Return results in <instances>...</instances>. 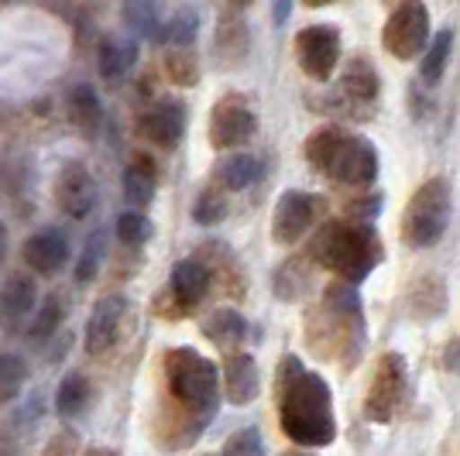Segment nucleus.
<instances>
[{"label": "nucleus", "mask_w": 460, "mask_h": 456, "mask_svg": "<svg viewBox=\"0 0 460 456\" xmlns=\"http://www.w3.org/2000/svg\"><path fill=\"white\" fill-rule=\"evenodd\" d=\"M258 134V117L248 107L244 96H224L217 100L210 110V145L217 152H234L244 148L251 137Z\"/></svg>", "instance_id": "obj_8"}, {"label": "nucleus", "mask_w": 460, "mask_h": 456, "mask_svg": "<svg viewBox=\"0 0 460 456\" xmlns=\"http://www.w3.org/2000/svg\"><path fill=\"white\" fill-rule=\"evenodd\" d=\"M45 456H83V443L73 429H62L56 436L49 439V446H45Z\"/></svg>", "instance_id": "obj_37"}, {"label": "nucleus", "mask_w": 460, "mask_h": 456, "mask_svg": "<svg viewBox=\"0 0 460 456\" xmlns=\"http://www.w3.org/2000/svg\"><path fill=\"white\" fill-rule=\"evenodd\" d=\"M323 309L333 312V316H344V320H361V295H358V285H350L344 278L330 282L323 288Z\"/></svg>", "instance_id": "obj_25"}, {"label": "nucleus", "mask_w": 460, "mask_h": 456, "mask_svg": "<svg viewBox=\"0 0 460 456\" xmlns=\"http://www.w3.org/2000/svg\"><path fill=\"white\" fill-rule=\"evenodd\" d=\"M309 254L320 267H330L337 278L358 285L382 265L385 244L367 220H337L316 233V241L309 244Z\"/></svg>", "instance_id": "obj_2"}, {"label": "nucleus", "mask_w": 460, "mask_h": 456, "mask_svg": "<svg viewBox=\"0 0 460 456\" xmlns=\"http://www.w3.org/2000/svg\"><path fill=\"white\" fill-rule=\"evenodd\" d=\"M279 456H313V453H306V450H286V453H279Z\"/></svg>", "instance_id": "obj_43"}, {"label": "nucleus", "mask_w": 460, "mask_h": 456, "mask_svg": "<svg viewBox=\"0 0 460 456\" xmlns=\"http://www.w3.org/2000/svg\"><path fill=\"white\" fill-rule=\"evenodd\" d=\"M69 120H73L86 137H96L100 124H103V103H100V96H96L93 86L83 83V86H76V90L69 93Z\"/></svg>", "instance_id": "obj_22"}, {"label": "nucleus", "mask_w": 460, "mask_h": 456, "mask_svg": "<svg viewBox=\"0 0 460 456\" xmlns=\"http://www.w3.org/2000/svg\"><path fill=\"white\" fill-rule=\"evenodd\" d=\"M35 309V282L31 275H11L0 288V323L7 329H18L21 320H28V312Z\"/></svg>", "instance_id": "obj_17"}, {"label": "nucleus", "mask_w": 460, "mask_h": 456, "mask_svg": "<svg viewBox=\"0 0 460 456\" xmlns=\"http://www.w3.org/2000/svg\"><path fill=\"white\" fill-rule=\"evenodd\" d=\"M117 237H120V244L137 248V244H145V241L152 237V220H148L141 209H131V213H124V216L117 220Z\"/></svg>", "instance_id": "obj_32"}, {"label": "nucleus", "mask_w": 460, "mask_h": 456, "mask_svg": "<svg viewBox=\"0 0 460 456\" xmlns=\"http://www.w3.org/2000/svg\"><path fill=\"white\" fill-rule=\"evenodd\" d=\"M196 11H179L165 28H162V39L169 41V45H192L196 39Z\"/></svg>", "instance_id": "obj_34"}, {"label": "nucleus", "mask_w": 460, "mask_h": 456, "mask_svg": "<svg viewBox=\"0 0 460 456\" xmlns=\"http://www.w3.org/2000/svg\"><path fill=\"white\" fill-rule=\"evenodd\" d=\"M58 323H62V303H58V299H45L39 309V316L28 323V333H31L35 340H41V337L56 333Z\"/></svg>", "instance_id": "obj_35"}, {"label": "nucleus", "mask_w": 460, "mask_h": 456, "mask_svg": "<svg viewBox=\"0 0 460 456\" xmlns=\"http://www.w3.org/2000/svg\"><path fill=\"white\" fill-rule=\"evenodd\" d=\"M450 209H454V192L443 175L422 182L405 203L402 241L409 248H433L450 227Z\"/></svg>", "instance_id": "obj_5"}, {"label": "nucleus", "mask_w": 460, "mask_h": 456, "mask_svg": "<svg viewBox=\"0 0 460 456\" xmlns=\"http://www.w3.org/2000/svg\"><path fill=\"white\" fill-rule=\"evenodd\" d=\"M261 391V374H258V361L251 354H230L224 361V395L230 405L244 408L258 399Z\"/></svg>", "instance_id": "obj_16"}, {"label": "nucleus", "mask_w": 460, "mask_h": 456, "mask_svg": "<svg viewBox=\"0 0 460 456\" xmlns=\"http://www.w3.org/2000/svg\"><path fill=\"white\" fill-rule=\"evenodd\" d=\"M224 456H265V439L254 425H244L224 443Z\"/></svg>", "instance_id": "obj_33"}, {"label": "nucleus", "mask_w": 460, "mask_h": 456, "mask_svg": "<svg viewBox=\"0 0 460 456\" xmlns=\"http://www.w3.org/2000/svg\"><path fill=\"white\" fill-rule=\"evenodd\" d=\"M90 456H120V453H114V450H93Z\"/></svg>", "instance_id": "obj_44"}, {"label": "nucleus", "mask_w": 460, "mask_h": 456, "mask_svg": "<svg viewBox=\"0 0 460 456\" xmlns=\"http://www.w3.org/2000/svg\"><path fill=\"white\" fill-rule=\"evenodd\" d=\"M224 216H227V196L220 192V186H210V189L199 192V199L192 203V220L199 227H217Z\"/></svg>", "instance_id": "obj_29"}, {"label": "nucleus", "mask_w": 460, "mask_h": 456, "mask_svg": "<svg viewBox=\"0 0 460 456\" xmlns=\"http://www.w3.org/2000/svg\"><path fill=\"white\" fill-rule=\"evenodd\" d=\"M409 395V371L399 354H385L378 367H375V381L367 388V405L365 412L371 422H392L399 416Z\"/></svg>", "instance_id": "obj_7"}, {"label": "nucleus", "mask_w": 460, "mask_h": 456, "mask_svg": "<svg viewBox=\"0 0 460 456\" xmlns=\"http://www.w3.org/2000/svg\"><path fill=\"white\" fill-rule=\"evenodd\" d=\"M28 381V367L18 354H0V405L14 401Z\"/></svg>", "instance_id": "obj_28"}, {"label": "nucleus", "mask_w": 460, "mask_h": 456, "mask_svg": "<svg viewBox=\"0 0 460 456\" xmlns=\"http://www.w3.org/2000/svg\"><path fill=\"white\" fill-rule=\"evenodd\" d=\"M24 265L31 267L35 275H56L69 265V237L56 227H41L39 233H31L24 241Z\"/></svg>", "instance_id": "obj_14"}, {"label": "nucleus", "mask_w": 460, "mask_h": 456, "mask_svg": "<svg viewBox=\"0 0 460 456\" xmlns=\"http://www.w3.org/2000/svg\"><path fill=\"white\" fill-rule=\"evenodd\" d=\"M52 196H56V206L66 213V216H76L83 220L86 213H93L96 206V182L90 169L83 162H66L56 175V186H52Z\"/></svg>", "instance_id": "obj_12"}, {"label": "nucleus", "mask_w": 460, "mask_h": 456, "mask_svg": "<svg viewBox=\"0 0 460 456\" xmlns=\"http://www.w3.org/2000/svg\"><path fill=\"white\" fill-rule=\"evenodd\" d=\"M203 337L220 350H237L248 340V320L237 309H217L203 320Z\"/></svg>", "instance_id": "obj_19"}, {"label": "nucleus", "mask_w": 460, "mask_h": 456, "mask_svg": "<svg viewBox=\"0 0 460 456\" xmlns=\"http://www.w3.org/2000/svg\"><path fill=\"white\" fill-rule=\"evenodd\" d=\"M296 62L309 79L323 83L341 62V31L333 24H309L296 35Z\"/></svg>", "instance_id": "obj_9"}, {"label": "nucleus", "mask_w": 460, "mask_h": 456, "mask_svg": "<svg viewBox=\"0 0 460 456\" xmlns=\"http://www.w3.org/2000/svg\"><path fill=\"white\" fill-rule=\"evenodd\" d=\"M4 250H7V230L0 224V261H4Z\"/></svg>", "instance_id": "obj_41"}, {"label": "nucleus", "mask_w": 460, "mask_h": 456, "mask_svg": "<svg viewBox=\"0 0 460 456\" xmlns=\"http://www.w3.org/2000/svg\"><path fill=\"white\" fill-rule=\"evenodd\" d=\"M450 48H454V31H440L437 39L426 45L422 52V66H420V76L426 86H437L447 73V62H450Z\"/></svg>", "instance_id": "obj_24"}, {"label": "nucleus", "mask_w": 460, "mask_h": 456, "mask_svg": "<svg viewBox=\"0 0 460 456\" xmlns=\"http://www.w3.org/2000/svg\"><path fill=\"white\" fill-rule=\"evenodd\" d=\"M165 73L172 83L179 86H192L199 79V69H196V56L190 52V45H172L169 56H165Z\"/></svg>", "instance_id": "obj_30"}, {"label": "nucleus", "mask_w": 460, "mask_h": 456, "mask_svg": "<svg viewBox=\"0 0 460 456\" xmlns=\"http://www.w3.org/2000/svg\"><path fill=\"white\" fill-rule=\"evenodd\" d=\"M103 254H107V230H93L83 244V254L76 261V282L79 285H90L96 275H100V265H103Z\"/></svg>", "instance_id": "obj_27"}, {"label": "nucleus", "mask_w": 460, "mask_h": 456, "mask_svg": "<svg viewBox=\"0 0 460 456\" xmlns=\"http://www.w3.org/2000/svg\"><path fill=\"white\" fill-rule=\"evenodd\" d=\"M124 14L137 35H158V0H124Z\"/></svg>", "instance_id": "obj_31"}, {"label": "nucleus", "mask_w": 460, "mask_h": 456, "mask_svg": "<svg viewBox=\"0 0 460 456\" xmlns=\"http://www.w3.org/2000/svg\"><path fill=\"white\" fill-rule=\"evenodd\" d=\"M320 213V199L313 192L288 189L282 192V199L275 203L271 213V241L275 244H296L309 233V227L316 224Z\"/></svg>", "instance_id": "obj_10"}, {"label": "nucleus", "mask_w": 460, "mask_h": 456, "mask_svg": "<svg viewBox=\"0 0 460 456\" xmlns=\"http://www.w3.org/2000/svg\"><path fill=\"white\" fill-rule=\"evenodd\" d=\"M382 45L388 56H395L399 62H409L420 52H426L429 45V11L422 0H402L392 18L385 21L382 28Z\"/></svg>", "instance_id": "obj_6"}, {"label": "nucleus", "mask_w": 460, "mask_h": 456, "mask_svg": "<svg viewBox=\"0 0 460 456\" xmlns=\"http://www.w3.org/2000/svg\"><path fill=\"white\" fill-rule=\"evenodd\" d=\"M124 312H128V299H124L120 292H111V295H103V299L93 305L90 323H86V350H90L93 357L107 354V350L117 343V337H120V323H124Z\"/></svg>", "instance_id": "obj_13"}, {"label": "nucleus", "mask_w": 460, "mask_h": 456, "mask_svg": "<svg viewBox=\"0 0 460 456\" xmlns=\"http://www.w3.org/2000/svg\"><path fill=\"white\" fill-rule=\"evenodd\" d=\"M137 62L135 41H103L100 45V73L103 79H120Z\"/></svg>", "instance_id": "obj_26"}, {"label": "nucleus", "mask_w": 460, "mask_h": 456, "mask_svg": "<svg viewBox=\"0 0 460 456\" xmlns=\"http://www.w3.org/2000/svg\"><path fill=\"white\" fill-rule=\"evenodd\" d=\"M155 182H158L155 162L148 154H137L135 162L128 165V171H124V203L145 213L155 199Z\"/></svg>", "instance_id": "obj_18"}, {"label": "nucleus", "mask_w": 460, "mask_h": 456, "mask_svg": "<svg viewBox=\"0 0 460 456\" xmlns=\"http://www.w3.org/2000/svg\"><path fill=\"white\" fill-rule=\"evenodd\" d=\"M210 267L203 265L199 258H182L172 267V282H169V295L179 305V312H190L192 305H199L210 292Z\"/></svg>", "instance_id": "obj_15"}, {"label": "nucleus", "mask_w": 460, "mask_h": 456, "mask_svg": "<svg viewBox=\"0 0 460 456\" xmlns=\"http://www.w3.org/2000/svg\"><path fill=\"white\" fill-rule=\"evenodd\" d=\"M288 14H292V0H271V18H275V24H286Z\"/></svg>", "instance_id": "obj_38"}, {"label": "nucleus", "mask_w": 460, "mask_h": 456, "mask_svg": "<svg viewBox=\"0 0 460 456\" xmlns=\"http://www.w3.org/2000/svg\"><path fill=\"white\" fill-rule=\"evenodd\" d=\"M306 7H326V4H333V0H303Z\"/></svg>", "instance_id": "obj_42"}, {"label": "nucleus", "mask_w": 460, "mask_h": 456, "mask_svg": "<svg viewBox=\"0 0 460 456\" xmlns=\"http://www.w3.org/2000/svg\"><path fill=\"white\" fill-rule=\"evenodd\" d=\"M162 374H165L169 399L190 412L196 429H203L217 416V405H220L217 364L207 361L203 354H196L192 346H172L162 354Z\"/></svg>", "instance_id": "obj_4"}, {"label": "nucleus", "mask_w": 460, "mask_h": 456, "mask_svg": "<svg viewBox=\"0 0 460 456\" xmlns=\"http://www.w3.org/2000/svg\"><path fill=\"white\" fill-rule=\"evenodd\" d=\"M258 179H261V158H258V154L237 152V154H227V158L217 165V186H224V189H230V192L248 189Z\"/></svg>", "instance_id": "obj_20"}, {"label": "nucleus", "mask_w": 460, "mask_h": 456, "mask_svg": "<svg viewBox=\"0 0 460 456\" xmlns=\"http://www.w3.org/2000/svg\"><path fill=\"white\" fill-rule=\"evenodd\" d=\"M279 399V422L292 443L316 450L337 439V416H333V391L316 371L303 367L299 357H286L275 378Z\"/></svg>", "instance_id": "obj_1"}, {"label": "nucleus", "mask_w": 460, "mask_h": 456, "mask_svg": "<svg viewBox=\"0 0 460 456\" xmlns=\"http://www.w3.org/2000/svg\"><path fill=\"white\" fill-rule=\"evenodd\" d=\"M341 90H344V96L354 100V103H375L382 83H378V73H375V66H371L367 58H350L344 76H341Z\"/></svg>", "instance_id": "obj_21"}, {"label": "nucleus", "mask_w": 460, "mask_h": 456, "mask_svg": "<svg viewBox=\"0 0 460 456\" xmlns=\"http://www.w3.org/2000/svg\"><path fill=\"white\" fill-rule=\"evenodd\" d=\"M86 405H90V381L83 374H66L56 391V412L66 422H73L76 416L86 412Z\"/></svg>", "instance_id": "obj_23"}, {"label": "nucleus", "mask_w": 460, "mask_h": 456, "mask_svg": "<svg viewBox=\"0 0 460 456\" xmlns=\"http://www.w3.org/2000/svg\"><path fill=\"white\" fill-rule=\"evenodd\" d=\"M137 131H141L145 141H152L155 148L172 152V148H179V141L186 134V107L179 100H172V96H162V100H155L152 107L141 114Z\"/></svg>", "instance_id": "obj_11"}, {"label": "nucleus", "mask_w": 460, "mask_h": 456, "mask_svg": "<svg viewBox=\"0 0 460 456\" xmlns=\"http://www.w3.org/2000/svg\"><path fill=\"white\" fill-rule=\"evenodd\" d=\"M303 154L320 175L333 179V182H344V186L365 189L378 179V152L365 134L320 127L316 134H309Z\"/></svg>", "instance_id": "obj_3"}, {"label": "nucleus", "mask_w": 460, "mask_h": 456, "mask_svg": "<svg viewBox=\"0 0 460 456\" xmlns=\"http://www.w3.org/2000/svg\"><path fill=\"white\" fill-rule=\"evenodd\" d=\"M14 453H18V450H14V443H11L7 436H0V456H14Z\"/></svg>", "instance_id": "obj_39"}, {"label": "nucleus", "mask_w": 460, "mask_h": 456, "mask_svg": "<svg viewBox=\"0 0 460 456\" xmlns=\"http://www.w3.org/2000/svg\"><path fill=\"white\" fill-rule=\"evenodd\" d=\"M227 4H230V11H244V7L254 4V0H227Z\"/></svg>", "instance_id": "obj_40"}, {"label": "nucleus", "mask_w": 460, "mask_h": 456, "mask_svg": "<svg viewBox=\"0 0 460 456\" xmlns=\"http://www.w3.org/2000/svg\"><path fill=\"white\" fill-rule=\"evenodd\" d=\"M217 52H234V58H241L248 52V35H244V28L237 21H230L217 31Z\"/></svg>", "instance_id": "obj_36"}]
</instances>
